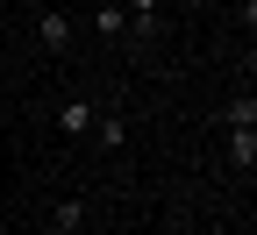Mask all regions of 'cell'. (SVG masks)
Masks as SVG:
<instances>
[{"label":"cell","instance_id":"1","mask_svg":"<svg viewBox=\"0 0 257 235\" xmlns=\"http://www.w3.org/2000/svg\"><path fill=\"white\" fill-rule=\"evenodd\" d=\"M229 121H236V128H229V157L250 171V164H257V100H250V93L229 107Z\"/></svg>","mask_w":257,"mask_h":235},{"label":"cell","instance_id":"4","mask_svg":"<svg viewBox=\"0 0 257 235\" xmlns=\"http://www.w3.org/2000/svg\"><path fill=\"white\" fill-rule=\"evenodd\" d=\"M93 136H100L107 150H121V143H128V121H93Z\"/></svg>","mask_w":257,"mask_h":235},{"label":"cell","instance_id":"6","mask_svg":"<svg viewBox=\"0 0 257 235\" xmlns=\"http://www.w3.org/2000/svg\"><path fill=\"white\" fill-rule=\"evenodd\" d=\"M43 235H79V228H64V221H50V228H43Z\"/></svg>","mask_w":257,"mask_h":235},{"label":"cell","instance_id":"3","mask_svg":"<svg viewBox=\"0 0 257 235\" xmlns=\"http://www.w3.org/2000/svg\"><path fill=\"white\" fill-rule=\"evenodd\" d=\"M93 121H100V114H93L86 100H64V114H57V128H64V136H86Z\"/></svg>","mask_w":257,"mask_h":235},{"label":"cell","instance_id":"2","mask_svg":"<svg viewBox=\"0 0 257 235\" xmlns=\"http://www.w3.org/2000/svg\"><path fill=\"white\" fill-rule=\"evenodd\" d=\"M36 43H43V50H64V43H72V22H64L57 8H43V15H36Z\"/></svg>","mask_w":257,"mask_h":235},{"label":"cell","instance_id":"5","mask_svg":"<svg viewBox=\"0 0 257 235\" xmlns=\"http://www.w3.org/2000/svg\"><path fill=\"white\" fill-rule=\"evenodd\" d=\"M128 8H136V29L150 36V29H157V8H165V0H128Z\"/></svg>","mask_w":257,"mask_h":235}]
</instances>
